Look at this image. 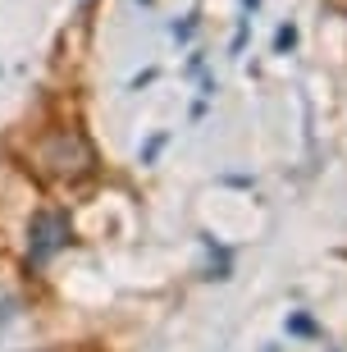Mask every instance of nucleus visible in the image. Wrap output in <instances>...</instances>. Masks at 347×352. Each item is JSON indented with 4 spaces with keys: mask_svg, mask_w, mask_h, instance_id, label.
<instances>
[{
    "mask_svg": "<svg viewBox=\"0 0 347 352\" xmlns=\"http://www.w3.org/2000/svg\"><path fill=\"white\" fill-rule=\"evenodd\" d=\"M37 160H41V170L51 174V179H60V183H82L96 170V151H91V142L78 129L51 133V138L37 146Z\"/></svg>",
    "mask_w": 347,
    "mask_h": 352,
    "instance_id": "f257e3e1",
    "label": "nucleus"
},
{
    "mask_svg": "<svg viewBox=\"0 0 347 352\" xmlns=\"http://www.w3.org/2000/svg\"><path fill=\"white\" fill-rule=\"evenodd\" d=\"M65 243H69V220L55 215V210H41L37 220H32V261H46Z\"/></svg>",
    "mask_w": 347,
    "mask_h": 352,
    "instance_id": "f03ea898",
    "label": "nucleus"
}]
</instances>
